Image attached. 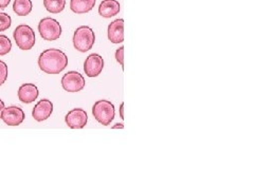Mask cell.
Listing matches in <instances>:
<instances>
[{
  "mask_svg": "<svg viewBox=\"0 0 254 190\" xmlns=\"http://www.w3.org/2000/svg\"><path fill=\"white\" fill-rule=\"evenodd\" d=\"M103 69H104V59L97 53L90 54L84 62L85 74L88 77L99 76L102 73Z\"/></svg>",
  "mask_w": 254,
  "mask_h": 190,
  "instance_id": "8",
  "label": "cell"
},
{
  "mask_svg": "<svg viewBox=\"0 0 254 190\" xmlns=\"http://www.w3.org/2000/svg\"><path fill=\"white\" fill-rule=\"evenodd\" d=\"M38 66L47 74H60L68 66V57L60 49H48L39 55Z\"/></svg>",
  "mask_w": 254,
  "mask_h": 190,
  "instance_id": "1",
  "label": "cell"
},
{
  "mask_svg": "<svg viewBox=\"0 0 254 190\" xmlns=\"http://www.w3.org/2000/svg\"><path fill=\"white\" fill-rule=\"evenodd\" d=\"M92 114L95 120L103 126H108L110 123L114 121L116 110L113 102L106 99L98 100L93 105L92 108Z\"/></svg>",
  "mask_w": 254,
  "mask_h": 190,
  "instance_id": "3",
  "label": "cell"
},
{
  "mask_svg": "<svg viewBox=\"0 0 254 190\" xmlns=\"http://www.w3.org/2000/svg\"><path fill=\"white\" fill-rule=\"evenodd\" d=\"M14 41L20 50H31L35 45V33L33 29L28 25H20L15 29Z\"/></svg>",
  "mask_w": 254,
  "mask_h": 190,
  "instance_id": "4",
  "label": "cell"
},
{
  "mask_svg": "<svg viewBox=\"0 0 254 190\" xmlns=\"http://www.w3.org/2000/svg\"><path fill=\"white\" fill-rule=\"evenodd\" d=\"M121 5L117 0H103L99 6V14L104 18H110L120 13Z\"/></svg>",
  "mask_w": 254,
  "mask_h": 190,
  "instance_id": "13",
  "label": "cell"
},
{
  "mask_svg": "<svg viewBox=\"0 0 254 190\" xmlns=\"http://www.w3.org/2000/svg\"><path fill=\"white\" fill-rule=\"evenodd\" d=\"M120 117L124 120V102H122L120 106Z\"/></svg>",
  "mask_w": 254,
  "mask_h": 190,
  "instance_id": "22",
  "label": "cell"
},
{
  "mask_svg": "<svg viewBox=\"0 0 254 190\" xmlns=\"http://www.w3.org/2000/svg\"><path fill=\"white\" fill-rule=\"evenodd\" d=\"M86 81L84 76L76 71H69L63 76L62 86L67 92H79L85 88Z\"/></svg>",
  "mask_w": 254,
  "mask_h": 190,
  "instance_id": "6",
  "label": "cell"
},
{
  "mask_svg": "<svg viewBox=\"0 0 254 190\" xmlns=\"http://www.w3.org/2000/svg\"><path fill=\"white\" fill-rule=\"evenodd\" d=\"M118 128L119 129H123L124 128V125L123 124H117L116 126L113 127V129H118Z\"/></svg>",
  "mask_w": 254,
  "mask_h": 190,
  "instance_id": "24",
  "label": "cell"
},
{
  "mask_svg": "<svg viewBox=\"0 0 254 190\" xmlns=\"http://www.w3.org/2000/svg\"><path fill=\"white\" fill-rule=\"evenodd\" d=\"M88 121V114L81 108H74L66 114L65 122L71 129H82Z\"/></svg>",
  "mask_w": 254,
  "mask_h": 190,
  "instance_id": "7",
  "label": "cell"
},
{
  "mask_svg": "<svg viewBox=\"0 0 254 190\" xmlns=\"http://www.w3.org/2000/svg\"><path fill=\"white\" fill-rule=\"evenodd\" d=\"M33 4L31 0H15L13 10L18 16H27L32 12Z\"/></svg>",
  "mask_w": 254,
  "mask_h": 190,
  "instance_id": "15",
  "label": "cell"
},
{
  "mask_svg": "<svg viewBox=\"0 0 254 190\" xmlns=\"http://www.w3.org/2000/svg\"><path fill=\"white\" fill-rule=\"evenodd\" d=\"M11 0H0V9H5L10 4Z\"/></svg>",
  "mask_w": 254,
  "mask_h": 190,
  "instance_id": "21",
  "label": "cell"
},
{
  "mask_svg": "<svg viewBox=\"0 0 254 190\" xmlns=\"http://www.w3.org/2000/svg\"><path fill=\"white\" fill-rule=\"evenodd\" d=\"M116 59L123 68V66H124V47L119 48V49L116 51Z\"/></svg>",
  "mask_w": 254,
  "mask_h": 190,
  "instance_id": "20",
  "label": "cell"
},
{
  "mask_svg": "<svg viewBox=\"0 0 254 190\" xmlns=\"http://www.w3.org/2000/svg\"><path fill=\"white\" fill-rule=\"evenodd\" d=\"M12 25V18L10 15H7L6 13L0 12V32L6 31L7 29H10Z\"/></svg>",
  "mask_w": 254,
  "mask_h": 190,
  "instance_id": "18",
  "label": "cell"
},
{
  "mask_svg": "<svg viewBox=\"0 0 254 190\" xmlns=\"http://www.w3.org/2000/svg\"><path fill=\"white\" fill-rule=\"evenodd\" d=\"M97 0H70V9L75 14H85L90 12Z\"/></svg>",
  "mask_w": 254,
  "mask_h": 190,
  "instance_id": "14",
  "label": "cell"
},
{
  "mask_svg": "<svg viewBox=\"0 0 254 190\" xmlns=\"http://www.w3.org/2000/svg\"><path fill=\"white\" fill-rule=\"evenodd\" d=\"M12 50V43L5 35H0V56H3Z\"/></svg>",
  "mask_w": 254,
  "mask_h": 190,
  "instance_id": "17",
  "label": "cell"
},
{
  "mask_svg": "<svg viewBox=\"0 0 254 190\" xmlns=\"http://www.w3.org/2000/svg\"><path fill=\"white\" fill-rule=\"evenodd\" d=\"M25 112L17 106H10L4 108L1 114V120L7 126H19L25 121Z\"/></svg>",
  "mask_w": 254,
  "mask_h": 190,
  "instance_id": "9",
  "label": "cell"
},
{
  "mask_svg": "<svg viewBox=\"0 0 254 190\" xmlns=\"http://www.w3.org/2000/svg\"><path fill=\"white\" fill-rule=\"evenodd\" d=\"M39 95V91L34 84H23L18 90V98L23 104H31Z\"/></svg>",
  "mask_w": 254,
  "mask_h": 190,
  "instance_id": "12",
  "label": "cell"
},
{
  "mask_svg": "<svg viewBox=\"0 0 254 190\" xmlns=\"http://www.w3.org/2000/svg\"><path fill=\"white\" fill-rule=\"evenodd\" d=\"M46 10L52 14H59L66 6V0H44Z\"/></svg>",
  "mask_w": 254,
  "mask_h": 190,
  "instance_id": "16",
  "label": "cell"
},
{
  "mask_svg": "<svg viewBox=\"0 0 254 190\" xmlns=\"http://www.w3.org/2000/svg\"><path fill=\"white\" fill-rule=\"evenodd\" d=\"M73 46L79 52L85 53L92 49L95 42L93 30L88 26H82L75 30L73 34Z\"/></svg>",
  "mask_w": 254,
  "mask_h": 190,
  "instance_id": "2",
  "label": "cell"
},
{
  "mask_svg": "<svg viewBox=\"0 0 254 190\" xmlns=\"http://www.w3.org/2000/svg\"><path fill=\"white\" fill-rule=\"evenodd\" d=\"M108 39L113 44L124 42V20L116 19L108 26Z\"/></svg>",
  "mask_w": 254,
  "mask_h": 190,
  "instance_id": "11",
  "label": "cell"
},
{
  "mask_svg": "<svg viewBox=\"0 0 254 190\" xmlns=\"http://www.w3.org/2000/svg\"><path fill=\"white\" fill-rule=\"evenodd\" d=\"M38 32L45 41L53 42L61 37L62 27L58 20H55L51 17H46L39 21Z\"/></svg>",
  "mask_w": 254,
  "mask_h": 190,
  "instance_id": "5",
  "label": "cell"
},
{
  "mask_svg": "<svg viewBox=\"0 0 254 190\" xmlns=\"http://www.w3.org/2000/svg\"><path fill=\"white\" fill-rule=\"evenodd\" d=\"M7 74H9V70H7L6 63L0 60V86H2L6 82Z\"/></svg>",
  "mask_w": 254,
  "mask_h": 190,
  "instance_id": "19",
  "label": "cell"
},
{
  "mask_svg": "<svg viewBox=\"0 0 254 190\" xmlns=\"http://www.w3.org/2000/svg\"><path fill=\"white\" fill-rule=\"evenodd\" d=\"M53 112V104L49 99H41L32 111V116L37 122L48 120Z\"/></svg>",
  "mask_w": 254,
  "mask_h": 190,
  "instance_id": "10",
  "label": "cell"
},
{
  "mask_svg": "<svg viewBox=\"0 0 254 190\" xmlns=\"http://www.w3.org/2000/svg\"><path fill=\"white\" fill-rule=\"evenodd\" d=\"M5 107H4V102L0 99V118H1V114H2V111H3V109H4Z\"/></svg>",
  "mask_w": 254,
  "mask_h": 190,
  "instance_id": "23",
  "label": "cell"
}]
</instances>
